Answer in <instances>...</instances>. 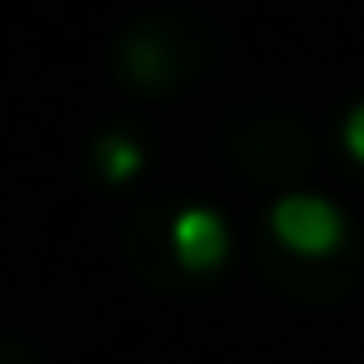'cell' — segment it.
I'll return each mask as SVG.
<instances>
[{
    "label": "cell",
    "instance_id": "cell-1",
    "mask_svg": "<svg viewBox=\"0 0 364 364\" xmlns=\"http://www.w3.org/2000/svg\"><path fill=\"white\" fill-rule=\"evenodd\" d=\"M269 230H274V240H279L284 250L319 259V255L339 250V240H344V215H339L329 200H319V195H284V200L269 210Z\"/></svg>",
    "mask_w": 364,
    "mask_h": 364
},
{
    "label": "cell",
    "instance_id": "cell-2",
    "mask_svg": "<svg viewBox=\"0 0 364 364\" xmlns=\"http://www.w3.org/2000/svg\"><path fill=\"white\" fill-rule=\"evenodd\" d=\"M170 250H175V259H180L185 269L205 274V269L225 264V255H230V230H225V220H220L215 210L195 205V210H180V215H175V225H170Z\"/></svg>",
    "mask_w": 364,
    "mask_h": 364
},
{
    "label": "cell",
    "instance_id": "cell-3",
    "mask_svg": "<svg viewBox=\"0 0 364 364\" xmlns=\"http://www.w3.org/2000/svg\"><path fill=\"white\" fill-rule=\"evenodd\" d=\"M140 165H145V155H140V145L135 140H125V135H105L100 140V170H105V180H135L140 175Z\"/></svg>",
    "mask_w": 364,
    "mask_h": 364
},
{
    "label": "cell",
    "instance_id": "cell-4",
    "mask_svg": "<svg viewBox=\"0 0 364 364\" xmlns=\"http://www.w3.org/2000/svg\"><path fill=\"white\" fill-rule=\"evenodd\" d=\"M344 150L364 165V105H354V110L344 115Z\"/></svg>",
    "mask_w": 364,
    "mask_h": 364
}]
</instances>
